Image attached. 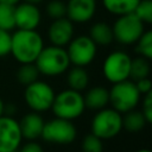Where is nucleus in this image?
I'll return each mask as SVG.
<instances>
[{"label":"nucleus","instance_id":"1","mask_svg":"<svg viewBox=\"0 0 152 152\" xmlns=\"http://www.w3.org/2000/svg\"><path fill=\"white\" fill-rule=\"evenodd\" d=\"M43 48V38L36 30H17L11 33V55L20 64L34 63Z\"/></svg>","mask_w":152,"mask_h":152},{"label":"nucleus","instance_id":"2","mask_svg":"<svg viewBox=\"0 0 152 152\" xmlns=\"http://www.w3.org/2000/svg\"><path fill=\"white\" fill-rule=\"evenodd\" d=\"M34 64L39 74L53 77L64 74L70 66V61L64 48L50 45L43 48Z\"/></svg>","mask_w":152,"mask_h":152},{"label":"nucleus","instance_id":"3","mask_svg":"<svg viewBox=\"0 0 152 152\" xmlns=\"http://www.w3.org/2000/svg\"><path fill=\"white\" fill-rule=\"evenodd\" d=\"M50 109L56 118L72 121L80 118L86 109L83 95L70 88L64 89L55 95Z\"/></svg>","mask_w":152,"mask_h":152},{"label":"nucleus","instance_id":"4","mask_svg":"<svg viewBox=\"0 0 152 152\" xmlns=\"http://www.w3.org/2000/svg\"><path fill=\"white\" fill-rule=\"evenodd\" d=\"M109 91V103L116 112L125 114L134 109L141 97L134 81L125 80L118 83H113Z\"/></svg>","mask_w":152,"mask_h":152},{"label":"nucleus","instance_id":"5","mask_svg":"<svg viewBox=\"0 0 152 152\" xmlns=\"http://www.w3.org/2000/svg\"><path fill=\"white\" fill-rule=\"evenodd\" d=\"M90 129L101 140H109L122 131V114L106 107L96 110L90 122Z\"/></svg>","mask_w":152,"mask_h":152},{"label":"nucleus","instance_id":"6","mask_svg":"<svg viewBox=\"0 0 152 152\" xmlns=\"http://www.w3.org/2000/svg\"><path fill=\"white\" fill-rule=\"evenodd\" d=\"M114 39L122 45H133L145 32V24L132 12L119 15L113 26Z\"/></svg>","mask_w":152,"mask_h":152},{"label":"nucleus","instance_id":"7","mask_svg":"<svg viewBox=\"0 0 152 152\" xmlns=\"http://www.w3.org/2000/svg\"><path fill=\"white\" fill-rule=\"evenodd\" d=\"M55 95L56 94L50 84L37 80L33 83L25 86L24 100L32 112L43 113L51 108Z\"/></svg>","mask_w":152,"mask_h":152},{"label":"nucleus","instance_id":"8","mask_svg":"<svg viewBox=\"0 0 152 152\" xmlns=\"http://www.w3.org/2000/svg\"><path fill=\"white\" fill-rule=\"evenodd\" d=\"M77 135V131L72 121L55 118L48 122H44L40 138L51 144L68 145L71 144Z\"/></svg>","mask_w":152,"mask_h":152},{"label":"nucleus","instance_id":"9","mask_svg":"<svg viewBox=\"0 0 152 152\" xmlns=\"http://www.w3.org/2000/svg\"><path fill=\"white\" fill-rule=\"evenodd\" d=\"M132 58L128 53L121 50L110 52L102 64V72L106 80L110 83H118L125 80H129Z\"/></svg>","mask_w":152,"mask_h":152},{"label":"nucleus","instance_id":"10","mask_svg":"<svg viewBox=\"0 0 152 152\" xmlns=\"http://www.w3.org/2000/svg\"><path fill=\"white\" fill-rule=\"evenodd\" d=\"M97 51V45L89 38V36H77L72 38L66 49V53L70 61V64L76 66H87L89 65Z\"/></svg>","mask_w":152,"mask_h":152},{"label":"nucleus","instance_id":"11","mask_svg":"<svg viewBox=\"0 0 152 152\" xmlns=\"http://www.w3.org/2000/svg\"><path fill=\"white\" fill-rule=\"evenodd\" d=\"M23 141L19 121L13 116H0V152L18 151Z\"/></svg>","mask_w":152,"mask_h":152},{"label":"nucleus","instance_id":"12","mask_svg":"<svg viewBox=\"0 0 152 152\" xmlns=\"http://www.w3.org/2000/svg\"><path fill=\"white\" fill-rule=\"evenodd\" d=\"M14 20L18 30H36L42 20V13L37 5L20 2L14 6Z\"/></svg>","mask_w":152,"mask_h":152},{"label":"nucleus","instance_id":"13","mask_svg":"<svg viewBox=\"0 0 152 152\" xmlns=\"http://www.w3.org/2000/svg\"><path fill=\"white\" fill-rule=\"evenodd\" d=\"M48 37L51 45L64 48L74 38V23L66 17L53 19L48 28Z\"/></svg>","mask_w":152,"mask_h":152},{"label":"nucleus","instance_id":"14","mask_svg":"<svg viewBox=\"0 0 152 152\" xmlns=\"http://www.w3.org/2000/svg\"><path fill=\"white\" fill-rule=\"evenodd\" d=\"M96 11V0H68L66 18L74 24L89 21Z\"/></svg>","mask_w":152,"mask_h":152},{"label":"nucleus","instance_id":"15","mask_svg":"<svg viewBox=\"0 0 152 152\" xmlns=\"http://www.w3.org/2000/svg\"><path fill=\"white\" fill-rule=\"evenodd\" d=\"M20 132L23 139L28 141L36 140L42 135V131L44 127V120L42 115L37 112H31L25 114L19 121Z\"/></svg>","mask_w":152,"mask_h":152},{"label":"nucleus","instance_id":"16","mask_svg":"<svg viewBox=\"0 0 152 152\" xmlns=\"http://www.w3.org/2000/svg\"><path fill=\"white\" fill-rule=\"evenodd\" d=\"M84 106L90 110H100L109 103V91L102 86H96L87 90L83 95Z\"/></svg>","mask_w":152,"mask_h":152},{"label":"nucleus","instance_id":"17","mask_svg":"<svg viewBox=\"0 0 152 152\" xmlns=\"http://www.w3.org/2000/svg\"><path fill=\"white\" fill-rule=\"evenodd\" d=\"M89 38L96 45H101V46L109 45L114 39L112 26L108 25L106 21H97L93 24L89 28Z\"/></svg>","mask_w":152,"mask_h":152},{"label":"nucleus","instance_id":"18","mask_svg":"<svg viewBox=\"0 0 152 152\" xmlns=\"http://www.w3.org/2000/svg\"><path fill=\"white\" fill-rule=\"evenodd\" d=\"M66 82L70 89L76 91L84 90L89 84V75L87 70L83 66H76L74 65L66 75Z\"/></svg>","mask_w":152,"mask_h":152},{"label":"nucleus","instance_id":"19","mask_svg":"<svg viewBox=\"0 0 152 152\" xmlns=\"http://www.w3.org/2000/svg\"><path fill=\"white\" fill-rule=\"evenodd\" d=\"M139 1L140 0H102V5L107 12L119 17L122 14L132 13Z\"/></svg>","mask_w":152,"mask_h":152},{"label":"nucleus","instance_id":"20","mask_svg":"<svg viewBox=\"0 0 152 152\" xmlns=\"http://www.w3.org/2000/svg\"><path fill=\"white\" fill-rule=\"evenodd\" d=\"M147 125L144 115L139 110H129L125 113V116H122V128H125L127 132L137 133L145 128Z\"/></svg>","mask_w":152,"mask_h":152},{"label":"nucleus","instance_id":"21","mask_svg":"<svg viewBox=\"0 0 152 152\" xmlns=\"http://www.w3.org/2000/svg\"><path fill=\"white\" fill-rule=\"evenodd\" d=\"M151 71V65H150V59L145 57H137L132 59L131 62V69H129V80L132 81H138L145 77L150 76Z\"/></svg>","mask_w":152,"mask_h":152},{"label":"nucleus","instance_id":"22","mask_svg":"<svg viewBox=\"0 0 152 152\" xmlns=\"http://www.w3.org/2000/svg\"><path fill=\"white\" fill-rule=\"evenodd\" d=\"M39 71L36 66L34 63H25V64H20V66L17 70V80L20 84L23 86H28L31 83H33L34 81L38 80L39 77Z\"/></svg>","mask_w":152,"mask_h":152},{"label":"nucleus","instance_id":"23","mask_svg":"<svg viewBox=\"0 0 152 152\" xmlns=\"http://www.w3.org/2000/svg\"><path fill=\"white\" fill-rule=\"evenodd\" d=\"M14 27V6L0 4V28L5 31H11Z\"/></svg>","mask_w":152,"mask_h":152},{"label":"nucleus","instance_id":"24","mask_svg":"<svg viewBox=\"0 0 152 152\" xmlns=\"http://www.w3.org/2000/svg\"><path fill=\"white\" fill-rule=\"evenodd\" d=\"M137 52L147 59L152 58V31H145L135 43Z\"/></svg>","mask_w":152,"mask_h":152},{"label":"nucleus","instance_id":"25","mask_svg":"<svg viewBox=\"0 0 152 152\" xmlns=\"http://www.w3.org/2000/svg\"><path fill=\"white\" fill-rule=\"evenodd\" d=\"M103 140L94 135L93 133H89L83 137L81 142V150L82 152H103Z\"/></svg>","mask_w":152,"mask_h":152},{"label":"nucleus","instance_id":"26","mask_svg":"<svg viewBox=\"0 0 152 152\" xmlns=\"http://www.w3.org/2000/svg\"><path fill=\"white\" fill-rule=\"evenodd\" d=\"M133 13L144 23H152V0H140Z\"/></svg>","mask_w":152,"mask_h":152},{"label":"nucleus","instance_id":"27","mask_svg":"<svg viewBox=\"0 0 152 152\" xmlns=\"http://www.w3.org/2000/svg\"><path fill=\"white\" fill-rule=\"evenodd\" d=\"M46 13L52 19L66 17V4L62 0H51L46 5Z\"/></svg>","mask_w":152,"mask_h":152},{"label":"nucleus","instance_id":"28","mask_svg":"<svg viewBox=\"0 0 152 152\" xmlns=\"http://www.w3.org/2000/svg\"><path fill=\"white\" fill-rule=\"evenodd\" d=\"M11 53V33L0 28V57H6Z\"/></svg>","mask_w":152,"mask_h":152},{"label":"nucleus","instance_id":"29","mask_svg":"<svg viewBox=\"0 0 152 152\" xmlns=\"http://www.w3.org/2000/svg\"><path fill=\"white\" fill-rule=\"evenodd\" d=\"M144 99H142V115L146 120L147 124H151L152 122V91L142 95Z\"/></svg>","mask_w":152,"mask_h":152},{"label":"nucleus","instance_id":"30","mask_svg":"<svg viewBox=\"0 0 152 152\" xmlns=\"http://www.w3.org/2000/svg\"><path fill=\"white\" fill-rule=\"evenodd\" d=\"M139 93L141 95H145L150 91H152V82L150 80V77H145V78H141V80H138L134 82Z\"/></svg>","mask_w":152,"mask_h":152},{"label":"nucleus","instance_id":"31","mask_svg":"<svg viewBox=\"0 0 152 152\" xmlns=\"http://www.w3.org/2000/svg\"><path fill=\"white\" fill-rule=\"evenodd\" d=\"M18 152H44V151H43V147L36 140H31L25 145H23L20 151Z\"/></svg>","mask_w":152,"mask_h":152},{"label":"nucleus","instance_id":"32","mask_svg":"<svg viewBox=\"0 0 152 152\" xmlns=\"http://www.w3.org/2000/svg\"><path fill=\"white\" fill-rule=\"evenodd\" d=\"M20 0H0V4H6V5H12L15 6L17 4H19Z\"/></svg>","mask_w":152,"mask_h":152},{"label":"nucleus","instance_id":"33","mask_svg":"<svg viewBox=\"0 0 152 152\" xmlns=\"http://www.w3.org/2000/svg\"><path fill=\"white\" fill-rule=\"evenodd\" d=\"M4 110H5V103H4L2 99L0 97V116L4 115Z\"/></svg>","mask_w":152,"mask_h":152},{"label":"nucleus","instance_id":"34","mask_svg":"<svg viewBox=\"0 0 152 152\" xmlns=\"http://www.w3.org/2000/svg\"><path fill=\"white\" fill-rule=\"evenodd\" d=\"M26 2H30V4H34V5H38L39 2H42L43 0H25Z\"/></svg>","mask_w":152,"mask_h":152},{"label":"nucleus","instance_id":"35","mask_svg":"<svg viewBox=\"0 0 152 152\" xmlns=\"http://www.w3.org/2000/svg\"><path fill=\"white\" fill-rule=\"evenodd\" d=\"M135 152H151L148 148H140V150H138V151H135Z\"/></svg>","mask_w":152,"mask_h":152},{"label":"nucleus","instance_id":"36","mask_svg":"<svg viewBox=\"0 0 152 152\" xmlns=\"http://www.w3.org/2000/svg\"><path fill=\"white\" fill-rule=\"evenodd\" d=\"M13 152H18V151H13Z\"/></svg>","mask_w":152,"mask_h":152}]
</instances>
